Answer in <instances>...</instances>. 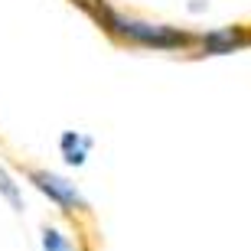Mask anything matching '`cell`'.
Segmentation results:
<instances>
[{
	"label": "cell",
	"instance_id": "cell-4",
	"mask_svg": "<svg viewBox=\"0 0 251 251\" xmlns=\"http://www.w3.org/2000/svg\"><path fill=\"white\" fill-rule=\"evenodd\" d=\"M43 251H75V245L69 242L62 232H52V228H49V232L43 235Z\"/></svg>",
	"mask_w": 251,
	"mask_h": 251
},
{
	"label": "cell",
	"instance_id": "cell-2",
	"mask_svg": "<svg viewBox=\"0 0 251 251\" xmlns=\"http://www.w3.org/2000/svg\"><path fill=\"white\" fill-rule=\"evenodd\" d=\"M248 43H251V36L238 26L212 29V33L202 36V49L205 52H215V56H219V52H232V49H242V46H248Z\"/></svg>",
	"mask_w": 251,
	"mask_h": 251
},
{
	"label": "cell",
	"instance_id": "cell-1",
	"mask_svg": "<svg viewBox=\"0 0 251 251\" xmlns=\"http://www.w3.org/2000/svg\"><path fill=\"white\" fill-rule=\"evenodd\" d=\"M29 179H33V183H36L46 196H52L62 209H85V199L78 196V189H75L69 179L56 176V173H46V170H33Z\"/></svg>",
	"mask_w": 251,
	"mask_h": 251
},
{
	"label": "cell",
	"instance_id": "cell-3",
	"mask_svg": "<svg viewBox=\"0 0 251 251\" xmlns=\"http://www.w3.org/2000/svg\"><path fill=\"white\" fill-rule=\"evenodd\" d=\"M88 147H92V140H88V137H75V134H65V137H62L65 160H72V163H82Z\"/></svg>",
	"mask_w": 251,
	"mask_h": 251
},
{
	"label": "cell",
	"instance_id": "cell-5",
	"mask_svg": "<svg viewBox=\"0 0 251 251\" xmlns=\"http://www.w3.org/2000/svg\"><path fill=\"white\" fill-rule=\"evenodd\" d=\"M0 193L10 199V205H13V209H20V205H23V202H20V189H17V183L7 176V170H3V167H0Z\"/></svg>",
	"mask_w": 251,
	"mask_h": 251
},
{
	"label": "cell",
	"instance_id": "cell-6",
	"mask_svg": "<svg viewBox=\"0 0 251 251\" xmlns=\"http://www.w3.org/2000/svg\"><path fill=\"white\" fill-rule=\"evenodd\" d=\"M78 3H82V7H88V3H95V0H78Z\"/></svg>",
	"mask_w": 251,
	"mask_h": 251
}]
</instances>
